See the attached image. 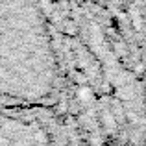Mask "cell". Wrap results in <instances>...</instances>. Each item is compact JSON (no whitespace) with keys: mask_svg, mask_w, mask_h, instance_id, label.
Here are the masks:
<instances>
[{"mask_svg":"<svg viewBox=\"0 0 146 146\" xmlns=\"http://www.w3.org/2000/svg\"><path fill=\"white\" fill-rule=\"evenodd\" d=\"M59 59L41 0H0V107H46Z\"/></svg>","mask_w":146,"mask_h":146,"instance_id":"cell-1","label":"cell"},{"mask_svg":"<svg viewBox=\"0 0 146 146\" xmlns=\"http://www.w3.org/2000/svg\"><path fill=\"white\" fill-rule=\"evenodd\" d=\"M0 146H70L46 107H0Z\"/></svg>","mask_w":146,"mask_h":146,"instance_id":"cell-2","label":"cell"}]
</instances>
